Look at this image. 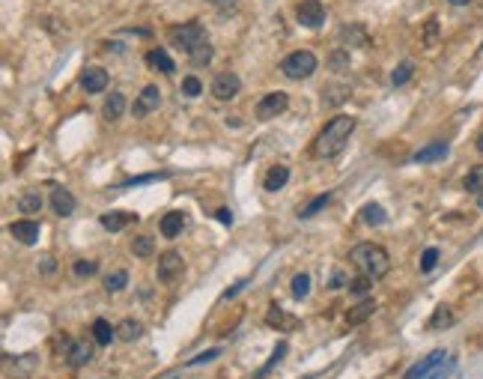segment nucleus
Segmentation results:
<instances>
[{
	"instance_id": "1",
	"label": "nucleus",
	"mask_w": 483,
	"mask_h": 379,
	"mask_svg": "<svg viewBox=\"0 0 483 379\" xmlns=\"http://www.w3.org/2000/svg\"><path fill=\"white\" fill-rule=\"evenodd\" d=\"M352 132H355V119L346 117V114H340L334 119H328L325 128L316 135V141H314V155L316 158H334L344 153V146L349 144V137Z\"/></svg>"
},
{
	"instance_id": "2",
	"label": "nucleus",
	"mask_w": 483,
	"mask_h": 379,
	"mask_svg": "<svg viewBox=\"0 0 483 379\" xmlns=\"http://www.w3.org/2000/svg\"><path fill=\"white\" fill-rule=\"evenodd\" d=\"M349 260L355 263L364 275L373 278V281H376V278H385L391 272V257H388V251H385V248H379V245H373V242L355 245L349 251Z\"/></svg>"
},
{
	"instance_id": "3",
	"label": "nucleus",
	"mask_w": 483,
	"mask_h": 379,
	"mask_svg": "<svg viewBox=\"0 0 483 379\" xmlns=\"http://www.w3.org/2000/svg\"><path fill=\"white\" fill-rule=\"evenodd\" d=\"M450 371H454V358L445 350H432L427 358H421L415 367H409L402 379H445Z\"/></svg>"
},
{
	"instance_id": "4",
	"label": "nucleus",
	"mask_w": 483,
	"mask_h": 379,
	"mask_svg": "<svg viewBox=\"0 0 483 379\" xmlns=\"http://www.w3.org/2000/svg\"><path fill=\"white\" fill-rule=\"evenodd\" d=\"M280 72L287 78H293V81H305L316 72V54L307 51V48H301V51H293L284 57V63H280Z\"/></svg>"
},
{
	"instance_id": "5",
	"label": "nucleus",
	"mask_w": 483,
	"mask_h": 379,
	"mask_svg": "<svg viewBox=\"0 0 483 379\" xmlns=\"http://www.w3.org/2000/svg\"><path fill=\"white\" fill-rule=\"evenodd\" d=\"M170 42H173L176 48H183V51H194L197 45H203V42H209L206 39V27L200 24V22H188V24H179V27H173L170 30Z\"/></svg>"
},
{
	"instance_id": "6",
	"label": "nucleus",
	"mask_w": 483,
	"mask_h": 379,
	"mask_svg": "<svg viewBox=\"0 0 483 379\" xmlns=\"http://www.w3.org/2000/svg\"><path fill=\"white\" fill-rule=\"evenodd\" d=\"M296 18L301 27H310V30H319L325 24V6L319 3V0H301L296 6Z\"/></svg>"
},
{
	"instance_id": "7",
	"label": "nucleus",
	"mask_w": 483,
	"mask_h": 379,
	"mask_svg": "<svg viewBox=\"0 0 483 379\" xmlns=\"http://www.w3.org/2000/svg\"><path fill=\"white\" fill-rule=\"evenodd\" d=\"M183 269H185V263H183V254H176V251H164L158 257V269H155V278L161 284H173L179 275H183Z\"/></svg>"
},
{
	"instance_id": "8",
	"label": "nucleus",
	"mask_w": 483,
	"mask_h": 379,
	"mask_svg": "<svg viewBox=\"0 0 483 379\" xmlns=\"http://www.w3.org/2000/svg\"><path fill=\"white\" fill-rule=\"evenodd\" d=\"M239 90H242V78L236 72H221L212 81V99H218V102H230V99L239 96Z\"/></svg>"
},
{
	"instance_id": "9",
	"label": "nucleus",
	"mask_w": 483,
	"mask_h": 379,
	"mask_svg": "<svg viewBox=\"0 0 483 379\" xmlns=\"http://www.w3.org/2000/svg\"><path fill=\"white\" fill-rule=\"evenodd\" d=\"M289 105V96L287 93H266L263 99L257 102V119H275L278 114H284Z\"/></svg>"
},
{
	"instance_id": "10",
	"label": "nucleus",
	"mask_w": 483,
	"mask_h": 379,
	"mask_svg": "<svg viewBox=\"0 0 483 379\" xmlns=\"http://www.w3.org/2000/svg\"><path fill=\"white\" fill-rule=\"evenodd\" d=\"M161 108V90L155 84H146L144 90H140V96L135 99V108H132V114L140 119V117H146V114H153Z\"/></svg>"
},
{
	"instance_id": "11",
	"label": "nucleus",
	"mask_w": 483,
	"mask_h": 379,
	"mask_svg": "<svg viewBox=\"0 0 483 379\" xmlns=\"http://www.w3.org/2000/svg\"><path fill=\"white\" fill-rule=\"evenodd\" d=\"M9 233H12L15 242L22 245H36L39 242V233H42V227H39V221H33V218H24V221H15L12 227H9Z\"/></svg>"
},
{
	"instance_id": "12",
	"label": "nucleus",
	"mask_w": 483,
	"mask_h": 379,
	"mask_svg": "<svg viewBox=\"0 0 483 379\" xmlns=\"http://www.w3.org/2000/svg\"><path fill=\"white\" fill-rule=\"evenodd\" d=\"M99 221H102V227L108 233H119V230H126L128 224H135L137 215L135 212H123V209H110V212L99 215Z\"/></svg>"
},
{
	"instance_id": "13",
	"label": "nucleus",
	"mask_w": 483,
	"mask_h": 379,
	"mask_svg": "<svg viewBox=\"0 0 483 379\" xmlns=\"http://www.w3.org/2000/svg\"><path fill=\"white\" fill-rule=\"evenodd\" d=\"M80 87L87 90V93H102V90L108 87V72L102 66H90L80 72Z\"/></svg>"
},
{
	"instance_id": "14",
	"label": "nucleus",
	"mask_w": 483,
	"mask_h": 379,
	"mask_svg": "<svg viewBox=\"0 0 483 379\" xmlns=\"http://www.w3.org/2000/svg\"><path fill=\"white\" fill-rule=\"evenodd\" d=\"M51 209H54V215L69 218L75 212V194L66 192V188H54L51 192Z\"/></svg>"
},
{
	"instance_id": "15",
	"label": "nucleus",
	"mask_w": 483,
	"mask_h": 379,
	"mask_svg": "<svg viewBox=\"0 0 483 379\" xmlns=\"http://www.w3.org/2000/svg\"><path fill=\"white\" fill-rule=\"evenodd\" d=\"M340 42L349 45V48H364L370 42V36H367V30L361 27V24H344L340 27Z\"/></svg>"
},
{
	"instance_id": "16",
	"label": "nucleus",
	"mask_w": 483,
	"mask_h": 379,
	"mask_svg": "<svg viewBox=\"0 0 483 379\" xmlns=\"http://www.w3.org/2000/svg\"><path fill=\"white\" fill-rule=\"evenodd\" d=\"M66 362L69 367H84L93 362V346H90L87 341H72V346H69V353H66Z\"/></svg>"
},
{
	"instance_id": "17",
	"label": "nucleus",
	"mask_w": 483,
	"mask_h": 379,
	"mask_svg": "<svg viewBox=\"0 0 483 379\" xmlns=\"http://www.w3.org/2000/svg\"><path fill=\"white\" fill-rule=\"evenodd\" d=\"M448 153H450V146L448 144H430V146H424V149H418L415 155H412V162L415 165H430V162H441V158H448Z\"/></svg>"
},
{
	"instance_id": "18",
	"label": "nucleus",
	"mask_w": 483,
	"mask_h": 379,
	"mask_svg": "<svg viewBox=\"0 0 483 379\" xmlns=\"http://www.w3.org/2000/svg\"><path fill=\"white\" fill-rule=\"evenodd\" d=\"M183 227H185V212H167L164 218H161L158 230L164 239H176L179 233H183Z\"/></svg>"
},
{
	"instance_id": "19",
	"label": "nucleus",
	"mask_w": 483,
	"mask_h": 379,
	"mask_svg": "<svg viewBox=\"0 0 483 379\" xmlns=\"http://www.w3.org/2000/svg\"><path fill=\"white\" fill-rule=\"evenodd\" d=\"M266 323H269L271 328H278V332H293V328L298 326L296 317H289L287 311H280V308H269Z\"/></svg>"
},
{
	"instance_id": "20",
	"label": "nucleus",
	"mask_w": 483,
	"mask_h": 379,
	"mask_svg": "<svg viewBox=\"0 0 483 379\" xmlns=\"http://www.w3.org/2000/svg\"><path fill=\"white\" fill-rule=\"evenodd\" d=\"M287 183H289V167L275 165V167H269V174L263 179V188H266V192H280Z\"/></svg>"
},
{
	"instance_id": "21",
	"label": "nucleus",
	"mask_w": 483,
	"mask_h": 379,
	"mask_svg": "<svg viewBox=\"0 0 483 379\" xmlns=\"http://www.w3.org/2000/svg\"><path fill=\"white\" fill-rule=\"evenodd\" d=\"M126 114V96L123 93H110L105 99V108H102V117L108 119V123H117L119 117Z\"/></svg>"
},
{
	"instance_id": "22",
	"label": "nucleus",
	"mask_w": 483,
	"mask_h": 379,
	"mask_svg": "<svg viewBox=\"0 0 483 379\" xmlns=\"http://www.w3.org/2000/svg\"><path fill=\"white\" fill-rule=\"evenodd\" d=\"M6 362H9V371L15 376H27V373H33L39 358H36V353H24V355H9Z\"/></svg>"
},
{
	"instance_id": "23",
	"label": "nucleus",
	"mask_w": 483,
	"mask_h": 379,
	"mask_svg": "<svg viewBox=\"0 0 483 379\" xmlns=\"http://www.w3.org/2000/svg\"><path fill=\"white\" fill-rule=\"evenodd\" d=\"M376 311V302L373 298H361V305H355L352 311L346 314V326H361L364 320H370V314Z\"/></svg>"
},
{
	"instance_id": "24",
	"label": "nucleus",
	"mask_w": 483,
	"mask_h": 379,
	"mask_svg": "<svg viewBox=\"0 0 483 379\" xmlns=\"http://www.w3.org/2000/svg\"><path fill=\"white\" fill-rule=\"evenodd\" d=\"M42 206H45V201H42V194L39 192H24L22 197H18V212L22 215H39L42 212Z\"/></svg>"
},
{
	"instance_id": "25",
	"label": "nucleus",
	"mask_w": 483,
	"mask_h": 379,
	"mask_svg": "<svg viewBox=\"0 0 483 379\" xmlns=\"http://www.w3.org/2000/svg\"><path fill=\"white\" fill-rule=\"evenodd\" d=\"M146 63L153 66V69H158V72H164V75H173L176 72V63L170 60L167 51H161V48H153V51L146 54Z\"/></svg>"
},
{
	"instance_id": "26",
	"label": "nucleus",
	"mask_w": 483,
	"mask_h": 379,
	"mask_svg": "<svg viewBox=\"0 0 483 379\" xmlns=\"http://www.w3.org/2000/svg\"><path fill=\"white\" fill-rule=\"evenodd\" d=\"M358 218L364 224H370V227H382V224H385V218H388V212L379 203H364V206H361V212H358Z\"/></svg>"
},
{
	"instance_id": "27",
	"label": "nucleus",
	"mask_w": 483,
	"mask_h": 379,
	"mask_svg": "<svg viewBox=\"0 0 483 379\" xmlns=\"http://www.w3.org/2000/svg\"><path fill=\"white\" fill-rule=\"evenodd\" d=\"M346 290H349L352 296H355V298H370V290H373V278L361 272L358 278H349Z\"/></svg>"
},
{
	"instance_id": "28",
	"label": "nucleus",
	"mask_w": 483,
	"mask_h": 379,
	"mask_svg": "<svg viewBox=\"0 0 483 379\" xmlns=\"http://www.w3.org/2000/svg\"><path fill=\"white\" fill-rule=\"evenodd\" d=\"M93 337H96L99 346H110V341H117V328L108 320H96L93 323Z\"/></svg>"
},
{
	"instance_id": "29",
	"label": "nucleus",
	"mask_w": 483,
	"mask_h": 379,
	"mask_svg": "<svg viewBox=\"0 0 483 379\" xmlns=\"http://www.w3.org/2000/svg\"><path fill=\"white\" fill-rule=\"evenodd\" d=\"M140 335H144V326H140L137 320H123L117 326V337L119 341H126V344H135Z\"/></svg>"
},
{
	"instance_id": "30",
	"label": "nucleus",
	"mask_w": 483,
	"mask_h": 379,
	"mask_svg": "<svg viewBox=\"0 0 483 379\" xmlns=\"http://www.w3.org/2000/svg\"><path fill=\"white\" fill-rule=\"evenodd\" d=\"M212 57H215V48L209 45V42H203V45H197L194 51L188 54V60H191V66H197V69H203V66H209V63H212Z\"/></svg>"
},
{
	"instance_id": "31",
	"label": "nucleus",
	"mask_w": 483,
	"mask_h": 379,
	"mask_svg": "<svg viewBox=\"0 0 483 379\" xmlns=\"http://www.w3.org/2000/svg\"><path fill=\"white\" fill-rule=\"evenodd\" d=\"M454 326V311H450L448 305L436 308V314L430 317V328H436V332H441V328H450Z\"/></svg>"
},
{
	"instance_id": "32",
	"label": "nucleus",
	"mask_w": 483,
	"mask_h": 379,
	"mask_svg": "<svg viewBox=\"0 0 483 379\" xmlns=\"http://www.w3.org/2000/svg\"><path fill=\"white\" fill-rule=\"evenodd\" d=\"M462 185H466V192H471V194H483V165L471 167L466 174V179H462Z\"/></svg>"
},
{
	"instance_id": "33",
	"label": "nucleus",
	"mask_w": 483,
	"mask_h": 379,
	"mask_svg": "<svg viewBox=\"0 0 483 379\" xmlns=\"http://www.w3.org/2000/svg\"><path fill=\"white\" fill-rule=\"evenodd\" d=\"M155 251V242H153V236H135L132 239V254L140 257V260H146V257H153Z\"/></svg>"
},
{
	"instance_id": "34",
	"label": "nucleus",
	"mask_w": 483,
	"mask_h": 379,
	"mask_svg": "<svg viewBox=\"0 0 483 379\" xmlns=\"http://www.w3.org/2000/svg\"><path fill=\"white\" fill-rule=\"evenodd\" d=\"M289 293H293V298H307V296H310V275H307V272H298V275H293V284H289Z\"/></svg>"
},
{
	"instance_id": "35",
	"label": "nucleus",
	"mask_w": 483,
	"mask_h": 379,
	"mask_svg": "<svg viewBox=\"0 0 483 379\" xmlns=\"http://www.w3.org/2000/svg\"><path fill=\"white\" fill-rule=\"evenodd\" d=\"M126 284H128V272H126V269H117V272L105 275V290H108V293L126 290Z\"/></svg>"
},
{
	"instance_id": "36",
	"label": "nucleus",
	"mask_w": 483,
	"mask_h": 379,
	"mask_svg": "<svg viewBox=\"0 0 483 379\" xmlns=\"http://www.w3.org/2000/svg\"><path fill=\"white\" fill-rule=\"evenodd\" d=\"M331 197H334V194H331V192H325V194H319V197H314V201H310L305 209H301V212H298V218H314L316 212H322V209H325L328 203H331Z\"/></svg>"
},
{
	"instance_id": "37",
	"label": "nucleus",
	"mask_w": 483,
	"mask_h": 379,
	"mask_svg": "<svg viewBox=\"0 0 483 379\" xmlns=\"http://www.w3.org/2000/svg\"><path fill=\"white\" fill-rule=\"evenodd\" d=\"M412 75H415V66H412L409 60H406V63H400L394 72H391V84H394V87H402V84L412 81Z\"/></svg>"
},
{
	"instance_id": "38",
	"label": "nucleus",
	"mask_w": 483,
	"mask_h": 379,
	"mask_svg": "<svg viewBox=\"0 0 483 379\" xmlns=\"http://www.w3.org/2000/svg\"><path fill=\"white\" fill-rule=\"evenodd\" d=\"M346 96H349V87H328V90H322V102H325V105H340V102H346Z\"/></svg>"
},
{
	"instance_id": "39",
	"label": "nucleus",
	"mask_w": 483,
	"mask_h": 379,
	"mask_svg": "<svg viewBox=\"0 0 483 379\" xmlns=\"http://www.w3.org/2000/svg\"><path fill=\"white\" fill-rule=\"evenodd\" d=\"M99 272V263L96 260H75L72 263V275L75 278H93Z\"/></svg>"
},
{
	"instance_id": "40",
	"label": "nucleus",
	"mask_w": 483,
	"mask_h": 379,
	"mask_svg": "<svg viewBox=\"0 0 483 379\" xmlns=\"http://www.w3.org/2000/svg\"><path fill=\"white\" fill-rule=\"evenodd\" d=\"M436 263H439V248H427V251L421 254V272L430 275L432 269H436Z\"/></svg>"
},
{
	"instance_id": "41",
	"label": "nucleus",
	"mask_w": 483,
	"mask_h": 379,
	"mask_svg": "<svg viewBox=\"0 0 483 379\" xmlns=\"http://www.w3.org/2000/svg\"><path fill=\"white\" fill-rule=\"evenodd\" d=\"M200 93H203V84H200V78L188 75L185 81H183V96H188V99H197Z\"/></svg>"
},
{
	"instance_id": "42",
	"label": "nucleus",
	"mask_w": 483,
	"mask_h": 379,
	"mask_svg": "<svg viewBox=\"0 0 483 379\" xmlns=\"http://www.w3.org/2000/svg\"><path fill=\"white\" fill-rule=\"evenodd\" d=\"M284 355H287V344H278V350L271 353V358L266 362V367H260V371H257V376H266V373H269L271 367H275V364H278V362H280V358H284Z\"/></svg>"
},
{
	"instance_id": "43",
	"label": "nucleus",
	"mask_w": 483,
	"mask_h": 379,
	"mask_svg": "<svg viewBox=\"0 0 483 379\" xmlns=\"http://www.w3.org/2000/svg\"><path fill=\"white\" fill-rule=\"evenodd\" d=\"M328 66H331V69H337V72H340V69H349V51H346V48H340V51L331 54Z\"/></svg>"
},
{
	"instance_id": "44",
	"label": "nucleus",
	"mask_w": 483,
	"mask_h": 379,
	"mask_svg": "<svg viewBox=\"0 0 483 379\" xmlns=\"http://www.w3.org/2000/svg\"><path fill=\"white\" fill-rule=\"evenodd\" d=\"M209 3H212L215 12H221V15H230V12H236L239 0H209Z\"/></svg>"
},
{
	"instance_id": "45",
	"label": "nucleus",
	"mask_w": 483,
	"mask_h": 379,
	"mask_svg": "<svg viewBox=\"0 0 483 379\" xmlns=\"http://www.w3.org/2000/svg\"><path fill=\"white\" fill-rule=\"evenodd\" d=\"M36 266H39V272H42V275H54V272H57V263H54V257H51V254H45Z\"/></svg>"
},
{
	"instance_id": "46",
	"label": "nucleus",
	"mask_w": 483,
	"mask_h": 379,
	"mask_svg": "<svg viewBox=\"0 0 483 379\" xmlns=\"http://www.w3.org/2000/svg\"><path fill=\"white\" fill-rule=\"evenodd\" d=\"M218 355H221V350H206V353H200V355L191 358L188 364H206V362H212V358H218Z\"/></svg>"
},
{
	"instance_id": "47",
	"label": "nucleus",
	"mask_w": 483,
	"mask_h": 379,
	"mask_svg": "<svg viewBox=\"0 0 483 379\" xmlns=\"http://www.w3.org/2000/svg\"><path fill=\"white\" fill-rule=\"evenodd\" d=\"M245 284H248V281H245V278H242V281H236L233 287H227V290H224V296H221V298H227V302H230V298H236V296H239L242 290H245Z\"/></svg>"
},
{
	"instance_id": "48",
	"label": "nucleus",
	"mask_w": 483,
	"mask_h": 379,
	"mask_svg": "<svg viewBox=\"0 0 483 379\" xmlns=\"http://www.w3.org/2000/svg\"><path fill=\"white\" fill-rule=\"evenodd\" d=\"M164 174H153V176H135V179H126L123 185H144V183H153V179H161Z\"/></svg>"
},
{
	"instance_id": "49",
	"label": "nucleus",
	"mask_w": 483,
	"mask_h": 379,
	"mask_svg": "<svg viewBox=\"0 0 483 379\" xmlns=\"http://www.w3.org/2000/svg\"><path fill=\"white\" fill-rule=\"evenodd\" d=\"M436 33H439V22H436V18H430V22H427V33H424V42H432Z\"/></svg>"
},
{
	"instance_id": "50",
	"label": "nucleus",
	"mask_w": 483,
	"mask_h": 379,
	"mask_svg": "<svg viewBox=\"0 0 483 379\" xmlns=\"http://www.w3.org/2000/svg\"><path fill=\"white\" fill-rule=\"evenodd\" d=\"M344 284H349V278H346V275L337 269V272L331 275V284H328V287H331V290H337V287H344Z\"/></svg>"
},
{
	"instance_id": "51",
	"label": "nucleus",
	"mask_w": 483,
	"mask_h": 379,
	"mask_svg": "<svg viewBox=\"0 0 483 379\" xmlns=\"http://www.w3.org/2000/svg\"><path fill=\"white\" fill-rule=\"evenodd\" d=\"M215 218H218L221 224H227V227L233 224V212H230V209H218V212H215Z\"/></svg>"
},
{
	"instance_id": "52",
	"label": "nucleus",
	"mask_w": 483,
	"mask_h": 379,
	"mask_svg": "<svg viewBox=\"0 0 483 379\" xmlns=\"http://www.w3.org/2000/svg\"><path fill=\"white\" fill-rule=\"evenodd\" d=\"M227 126H233V128H239V126H242V119H239V117H227Z\"/></svg>"
},
{
	"instance_id": "53",
	"label": "nucleus",
	"mask_w": 483,
	"mask_h": 379,
	"mask_svg": "<svg viewBox=\"0 0 483 379\" xmlns=\"http://www.w3.org/2000/svg\"><path fill=\"white\" fill-rule=\"evenodd\" d=\"M448 3H454V6H468L471 0H448Z\"/></svg>"
},
{
	"instance_id": "54",
	"label": "nucleus",
	"mask_w": 483,
	"mask_h": 379,
	"mask_svg": "<svg viewBox=\"0 0 483 379\" xmlns=\"http://www.w3.org/2000/svg\"><path fill=\"white\" fill-rule=\"evenodd\" d=\"M477 153H483V135L477 137Z\"/></svg>"
},
{
	"instance_id": "55",
	"label": "nucleus",
	"mask_w": 483,
	"mask_h": 379,
	"mask_svg": "<svg viewBox=\"0 0 483 379\" xmlns=\"http://www.w3.org/2000/svg\"><path fill=\"white\" fill-rule=\"evenodd\" d=\"M480 209H483V194H480Z\"/></svg>"
}]
</instances>
